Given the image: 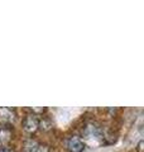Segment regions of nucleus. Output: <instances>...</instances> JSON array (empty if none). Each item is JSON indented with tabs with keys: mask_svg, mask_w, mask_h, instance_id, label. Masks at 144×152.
<instances>
[{
	"mask_svg": "<svg viewBox=\"0 0 144 152\" xmlns=\"http://www.w3.org/2000/svg\"><path fill=\"white\" fill-rule=\"evenodd\" d=\"M104 140V131L96 123H89L84 129V140L85 142H87L89 145L94 143H101Z\"/></svg>",
	"mask_w": 144,
	"mask_h": 152,
	"instance_id": "1",
	"label": "nucleus"
},
{
	"mask_svg": "<svg viewBox=\"0 0 144 152\" xmlns=\"http://www.w3.org/2000/svg\"><path fill=\"white\" fill-rule=\"evenodd\" d=\"M39 128V119L36 114H29L23 121V129L28 133H33Z\"/></svg>",
	"mask_w": 144,
	"mask_h": 152,
	"instance_id": "2",
	"label": "nucleus"
},
{
	"mask_svg": "<svg viewBox=\"0 0 144 152\" xmlns=\"http://www.w3.org/2000/svg\"><path fill=\"white\" fill-rule=\"evenodd\" d=\"M67 147H68L71 152H82L85 150V142L82 141L81 137L73 136L67 142Z\"/></svg>",
	"mask_w": 144,
	"mask_h": 152,
	"instance_id": "3",
	"label": "nucleus"
},
{
	"mask_svg": "<svg viewBox=\"0 0 144 152\" xmlns=\"http://www.w3.org/2000/svg\"><path fill=\"white\" fill-rule=\"evenodd\" d=\"M15 119V112L10 108H0V122L12 123Z\"/></svg>",
	"mask_w": 144,
	"mask_h": 152,
	"instance_id": "4",
	"label": "nucleus"
},
{
	"mask_svg": "<svg viewBox=\"0 0 144 152\" xmlns=\"http://www.w3.org/2000/svg\"><path fill=\"white\" fill-rule=\"evenodd\" d=\"M10 136H12V132L10 129H8V128H0V148H1V146H5L9 140H10Z\"/></svg>",
	"mask_w": 144,
	"mask_h": 152,
	"instance_id": "5",
	"label": "nucleus"
},
{
	"mask_svg": "<svg viewBox=\"0 0 144 152\" xmlns=\"http://www.w3.org/2000/svg\"><path fill=\"white\" fill-rule=\"evenodd\" d=\"M38 147H39V145H38L34 140H29V141L25 142V145H24L23 152H37Z\"/></svg>",
	"mask_w": 144,
	"mask_h": 152,
	"instance_id": "6",
	"label": "nucleus"
},
{
	"mask_svg": "<svg viewBox=\"0 0 144 152\" xmlns=\"http://www.w3.org/2000/svg\"><path fill=\"white\" fill-rule=\"evenodd\" d=\"M51 127H52V123L48 119H43L42 122H39V128L43 129V131H48Z\"/></svg>",
	"mask_w": 144,
	"mask_h": 152,
	"instance_id": "7",
	"label": "nucleus"
},
{
	"mask_svg": "<svg viewBox=\"0 0 144 152\" xmlns=\"http://www.w3.org/2000/svg\"><path fill=\"white\" fill-rule=\"evenodd\" d=\"M37 152H51V151H49V148H48L47 146H39L38 147V150H37Z\"/></svg>",
	"mask_w": 144,
	"mask_h": 152,
	"instance_id": "8",
	"label": "nucleus"
},
{
	"mask_svg": "<svg viewBox=\"0 0 144 152\" xmlns=\"http://www.w3.org/2000/svg\"><path fill=\"white\" fill-rule=\"evenodd\" d=\"M0 152H13V151L5 148V147H1V148H0Z\"/></svg>",
	"mask_w": 144,
	"mask_h": 152,
	"instance_id": "9",
	"label": "nucleus"
}]
</instances>
